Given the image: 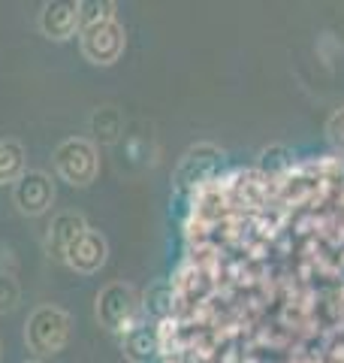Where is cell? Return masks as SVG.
Listing matches in <instances>:
<instances>
[{"label":"cell","mask_w":344,"mask_h":363,"mask_svg":"<svg viewBox=\"0 0 344 363\" xmlns=\"http://www.w3.org/2000/svg\"><path fill=\"white\" fill-rule=\"evenodd\" d=\"M21 300V288L13 276H0V315L4 312H13Z\"/></svg>","instance_id":"obj_12"},{"label":"cell","mask_w":344,"mask_h":363,"mask_svg":"<svg viewBox=\"0 0 344 363\" xmlns=\"http://www.w3.org/2000/svg\"><path fill=\"white\" fill-rule=\"evenodd\" d=\"M133 291L127 285H109L106 291L97 297V318L106 330H127V321L133 315Z\"/></svg>","instance_id":"obj_6"},{"label":"cell","mask_w":344,"mask_h":363,"mask_svg":"<svg viewBox=\"0 0 344 363\" xmlns=\"http://www.w3.org/2000/svg\"><path fill=\"white\" fill-rule=\"evenodd\" d=\"M106 255H109V245H106V236H103L100 230H88L79 236V240L67 248V257L64 264L82 272V276H91V272H97L103 264H106Z\"/></svg>","instance_id":"obj_5"},{"label":"cell","mask_w":344,"mask_h":363,"mask_svg":"<svg viewBox=\"0 0 344 363\" xmlns=\"http://www.w3.org/2000/svg\"><path fill=\"white\" fill-rule=\"evenodd\" d=\"M28 173V157H25V145L18 140H9L4 136L0 140V185H9V182H16Z\"/></svg>","instance_id":"obj_9"},{"label":"cell","mask_w":344,"mask_h":363,"mask_svg":"<svg viewBox=\"0 0 344 363\" xmlns=\"http://www.w3.org/2000/svg\"><path fill=\"white\" fill-rule=\"evenodd\" d=\"M28 363H42V360H28Z\"/></svg>","instance_id":"obj_13"},{"label":"cell","mask_w":344,"mask_h":363,"mask_svg":"<svg viewBox=\"0 0 344 363\" xmlns=\"http://www.w3.org/2000/svg\"><path fill=\"white\" fill-rule=\"evenodd\" d=\"M13 203L21 215H30V218L49 212V206L55 203L52 179L45 176L42 169H28V173L13 185Z\"/></svg>","instance_id":"obj_4"},{"label":"cell","mask_w":344,"mask_h":363,"mask_svg":"<svg viewBox=\"0 0 344 363\" xmlns=\"http://www.w3.org/2000/svg\"><path fill=\"white\" fill-rule=\"evenodd\" d=\"M85 230H88V224H85V218L79 212H61L52 221L49 233H45V252H49L55 260H61V264H64L67 248H70Z\"/></svg>","instance_id":"obj_8"},{"label":"cell","mask_w":344,"mask_h":363,"mask_svg":"<svg viewBox=\"0 0 344 363\" xmlns=\"http://www.w3.org/2000/svg\"><path fill=\"white\" fill-rule=\"evenodd\" d=\"M55 169L64 182H70L73 188H85L97 179L100 173V157L94 143L88 140H64L55 149Z\"/></svg>","instance_id":"obj_2"},{"label":"cell","mask_w":344,"mask_h":363,"mask_svg":"<svg viewBox=\"0 0 344 363\" xmlns=\"http://www.w3.org/2000/svg\"><path fill=\"white\" fill-rule=\"evenodd\" d=\"M70 315L57 306H40L33 309L25 327V342L37 357H52L57 351H64V345L70 342Z\"/></svg>","instance_id":"obj_1"},{"label":"cell","mask_w":344,"mask_h":363,"mask_svg":"<svg viewBox=\"0 0 344 363\" xmlns=\"http://www.w3.org/2000/svg\"><path fill=\"white\" fill-rule=\"evenodd\" d=\"M112 4H79V18L82 28H94L100 21H112Z\"/></svg>","instance_id":"obj_11"},{"label":"cell","mask_w":344,"mask_h":363,"mask_svg":"<svg viewBox=\"0 0 344 363\" xmlns=\"http://www.w3.org/2000/svg\"><path fill=\"white\" fill-rule=\"evenodd\" d=\"M124 52V28L118 21H100L94 28H82V55L91 64L109 67Z\"/></svg>","instance_id":"obj_3"},{"label":"cell","mask_w":344,"mask_h":363,"mask_svg":"<svg viewBox=\"0 0 344 363\" xmlns=\"http://www.w3.org/2000/svg\"><path fill=\"white\" fill-rule=\"evenodd\" d=\"M118 128H121V118H118V112H115L112 106L97 109L94 116H91V130L97 133L100 143H115V136H118Z\"/></svg>","instance_id":"obj_10"},{"label":"cell","mask_w":344,"mask_h":363,"mask_svg":"<svg viewBox=\"0 0 344 363\" xmlns=\"http://www.w3.org/2000/svg\"><path fill=\"white\" fill-rule=\"evenodd\" d=\"M40 30L49 40H70L76 30H82V18H79V4H45L40 13Z\"/></svg>","instance_id":"obj_7"}]
</instances>
